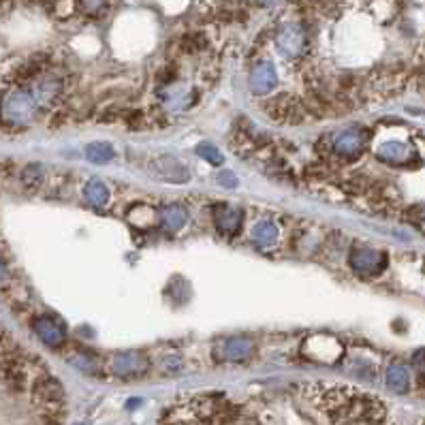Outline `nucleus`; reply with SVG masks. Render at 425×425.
<instances>
[]
</instances>
